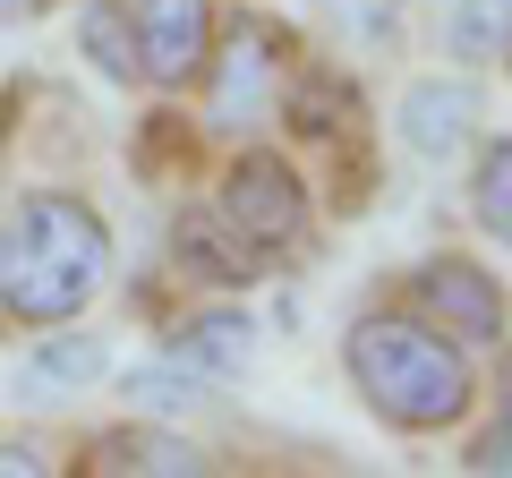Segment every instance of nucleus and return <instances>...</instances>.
Returning <instances> with one entry per match:
<instances>
[{
  "instance_id": "f257e3e1",
  "label": "nucleus",
  "mask_w": 512,
  "mask_h": 478,
  "mask_svg": "<svg viewBox=\"0 0 512 478\" xmlns=\"http://www.w3.org/2000/svg\"><path fill=\"white\" fill-rule=\"evenodd\" d=\"M342 376L359 393V410L393 436H461L487 402V359L470 342H453L444 325H427L410 299H376L350 316L342 333Z\"/></svg>"
},
{
  "instance_id": "f03ea898",
  "label": "nucleus",
  "mask_w": 512,
  "mask_h": 478,
  "mask_svg": "<svg viewBox=\"0 0 512 478\" xmlns=\"http://www.w3.org/2000/svg\"><path fill=\"white\" fill-rule=\"evenodd\" d=\"M0 274H9V325H77L111 282V222L77 188H35L0 222Z\"/></svg>"
},
{
  "instance_id": "7ed1b4c3",
  "label": "nucleus",
  "mask_w": 512,
  "mask_h": 478,
  "mask_svg": "<svg viewBox=\"0 0 512 478\" xmlns=\"http://www.w3.org/2000/svg\"><path fill=\"white\" fill-rule=\"evenodd\" d=\"M299 60H308V43H299L282 18H265V9L231 18L214 35V52H205V69H197L205 129H222V137L274 129V120H282V94H291V77H299Z\"/></svg>"
},
{
  "instance_id": "20e7f679",
  "label": "nucleus",
  "mask_w": 512,
  "mask_h": 478,
  "mask_svg": "<svg viewBox=\"0 0 512 478\" xmlns=\"http://www.w3.org/2000/svg\"><path fill=\"white\" fill-rule=\"evenodd\" d=\"M222 214V231L248 239L265 265H282L299 248V239L316 231V180L308 163H291L282 146H265V137H239V154L214 171V197H205Z\"/></svg>"
},
{
  "instance_id": "39448f33",
  "label": "nucleus",
  "mask_w": 512,
  "mask_h": 478,
  "mask_svg": "<svg viewBox=\"0 0 512 478\" xmlns=\"http://www.w3.org/2000/svg\"><path fill=\"white\" fill-rule=\"evenodd\" d=\"M393 299H410L427 325H444L453 342H470L478 359H504L512 350V291H504V274H495L487 257H470V248H427V257L393 282Z\"/></svg>"
},
{
  "instance_id": "423d86ee",
  "label": "nucleus",
  "mask_w": 512,
  "mask_h": 478,
  "mask_svg": "<svg viewBox=\"0 0 512 478\" xmlns=\"http://www.w3.org/2000/svg\"><path fill=\"white\" fill-rule=\"evenodd\" d=\"M120 9V35L128 60H137V86L146 94H188L222 35V9L214 0H111Z\"/></svg>"
},
{
  "instance_id": "0eeeda50",
  "label": "nucleus",
  "mask_w": 512,
  "mask_h": 478,
  "mask_svg": "<svg viewBox=\"0 0 512 478\" xmlns=\"http://www.w3.org/2000/svg\"><path fill=\"white\" fill-rule=\"evenodd\" d=\"M478 120H487V94H478L470 69H427L402 86L393 103V137H402L419 163H453V154L478 146Z\"/></svg>"
},
{
  "instance_id": "6e6552de",
  "label": "nucleus",
  "mask_w": 512,
  "mask_h": 478,
  "mask_svg": "<svg viewBox=\"0 0 512 478\" xmlns=\"http://www.w3.org/2000/svg\"><path fill=\"white\" fill-rule=\"evenodd\" d=\"M86 470H111V478H205L214 453L188 444L180 427H154V419H128V427H103L86 444Z\"/></svg>"
},
{
  "instance_id": "1a4fd4ad",
  "label": "nucleus",
  "mask_w": 512,
  "mask_h": 478,
  "mask_svg": "<svg viewBox=\"0 0 512 478\" xmlns=\"http://www.w3.org/2000/svg\"><path fill=\"white\" fill-rule=\"evenodd\" d=\"M171 257H180V274H188V282H205V291H248V282L265 274V257H256L248 239L222 231L214 205H197V214L171 231Z\"/></svg>"
},
{
  "instance_id": "9d476101",
  "label": "nucleus",
  "mask_w": 512,
  "mask_h": 478,
  "mask_svg": "<svg viewBox=\"0 0 512 478\" xmlns=\"http://www.w3.org/2000/svg\"><path fill=\"white\" fill-rule=\"evenodd\" d=\"M163 350L180 359V368H197L205 385H231V376L248 368V350H256L248 308H197V316H180V333H171Z\"/></svg>"
},
{
  "instance_id": "9b49d317",
  "label": "nucleus",
  "mask_w": 512,
  "mask_h": 478,
  "mask_svg": "<svg viewBox=\"0 0 512 478\" xmlns=\"http://www.w3.org/2000/svg\"><path fill=\"white\" fill-rule=\"evenodd\" d=\"M103 342L94 333H77V325H43L35 333V359L18 368V393H86V385H103Z\"/></svg>"
},
{
  "instance_id": "f8f14e48",
  "label": "nucleus",
  "mask_w": 512,
  "mask_h": 478,
  "mask_svg": "<svg viewBox=\"0 0 512 478\" xmlns=\"http://www.w3.org/2000/svg\"><path fill=\"white\" fill-rule=\"evenodd\" d=\"M512 52V0H444V60L453 69H504Z\"/></svg>"
},
{
  "instance_id": "ddd939ff",
  "label": "nucleus",
  "mask_w": 512,
  "mask_h": 478,
  "mask_svg": "<svg viewBox=\"0 0 512 478\" xmlns=\"http://www.w3.org/2000/svg\"><path fill=\"white\" fill-rule=\"evenodd\" d=\"M461 205H470L478 239L512 257V137H487L470 154V180H461Z\"/></svg>"
},
{
  "instance_id": "4468645a",
  "label": "nucleus",
  "mask_w": 512,
  "mask_h": 478,
  "mask_svg": "<svg viewBox=\"0 0 512 478\" xmlns=\"http://www.w3.org/2000/svg\"><path fill=\"white\" fill-rule=\"evenodd\" d=\"M461 470H478V478H512V368L487 385L478 419L461 427Z\"/></svg>"
},
{
  "instance_id": "2eb2a0df",
  "label": "nucleus",
  "mask_w": 512,
  "mask_h": 478,
  "mask_svg": "<svg viewBox=\"0 0 512 478\" xmlns=\"http://www.w3.org/2000/svg\"><path fill=\"white\" fill-rule=\"evenodd\" d=\"M77 52H86V69H103L111 86H137V60H128V35H120V9H111V0H86Z\"/></svg>"
},
{
  "instance_id": "dca6fc26",
  "label": "nucleus",
  "mask_w": 512,
  "mask_h": 478,
  "mask_svg": "<svg viewBox=\"0 0 512 478\" xmlns=\"http://www.w3.org/2000/svg\"><path fill=\"white\" fill-rule=\"evenodd\" d=\"M0 470H52V461H43V444H18V436H0Z\"/></svg>"
},
{
  "instance_id": "f3484780",
  "label": "nucleus",
  "mask_w": 512,
  "mask_h": 478,
  "mask_svg": "<svg viewBox=\"0 0 512 478\" xmlns=\"http://www.w3.org/2000/svg\"><path fill=\"white\" fill-rule=\"evenodd\" d=\"M43 9H52V0H0V26H35Z\"/></svg>"
},
{
  "instance_id": "a211bd4d",
  "label": "nucleus",
  "mask_w": 512,
  "mask_h": 478,
  "mask_svg": "<svg viewBox=\"0 0 512 478\" xmlns=\"http://www.w3.org/2000/svg\"><path fill=\"white\" fill-rule=\"evenodd\" d=\"M0 333H9V274H0Z\"/></svg>"
},
{
  "instance_id": "6ab92c4d",
  "label": "nucleus",
  "mask_w": 512,
  "mask_h": 478,
  "mask_svg": "<svg viewBox=\"0 0 512 478\" xmlns=\"http://www.w3.org/2000/svg\"><path fill=\"white\" fill-rule=\"evenodd\" d=\"M0 154H9V103H0Z\"/></svg>"
},
{
  "instance_id": "aec40b11",
  "label": "nucleus",
  "mask_w": 512,
  "mask_h": 478,
  "mask_svg": "<svg viewBox=\"0 0 512 478\" xmlns=\"http://www.w3.org/2000/svg\"><path fill=\"white\" fill-rule=\"evenodd\" d=\"M504 69H512V52H504Z\"/></svg>"
}]
</instances>
